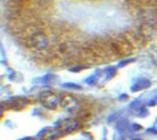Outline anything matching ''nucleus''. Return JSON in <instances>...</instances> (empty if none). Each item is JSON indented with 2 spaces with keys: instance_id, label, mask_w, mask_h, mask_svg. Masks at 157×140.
Wrapping results in <instances>:
<instances>
[{
  "instance_id": "20e7f679",
  "label": "nucleus",
  "mask_w": 157,
  "mask_h": 140,
  "mask_svg": "<svg viewBox=\"0 0 157 140\" xmlns=\"http://www.w3.org/2000/svg\"><path fill=\"white\" fill-rule=\"evenodd\" d=\"M62 135V132L58 128H48L45 131V134L42 135V140H56Z\"/></svg>"
},
{
  "instance_id": "f03ea898",
  "label": "nucleus",
  "mask_w": 157,
  "mask_h": 140,
  "mask_svg": "<svg viewBox=\"0 0 157 140\" xmlns=\"http://www.w3.org/2000/svg\"><path fill=\"white\" fill-rule=\"evenodd\" d=\"M78 128V122L74 119H65L58 124V129L62 133H69Z\"/></svg>"
},
{
  "instance_id": "f257e3e1",
  "label": "nucleus",
  "mask_w": 157,
  "mask_h": 140,
  "mask_svg": "<svg viewBox=\"0 0 157 140\" xmlns=\"http://www.w3.org/2000/svg\"><path fill=\"white\" fill-rule=\"evenodd\" d=\"M40 101H41V104L45 108H47V109H55L57 106V104H58L59 98L57 94H55L52 92H45V93H42L40 96Z\"/></svg>"
},
{
  "instance_id": "7ed1b4c3",
  "label": "nucleus",
  "mask_w": 157,
  "mask_h": 140,
  "mask_svg": "<svg viewBox=\"0 0 157 140\" xmlns=\"http://www.w3.org/2000/svg\"><path fill=\"white\" fill-rule=\"evenodd\" d=\"M62 106L64 109H67V110H75V109H78V101L73 96H69L68 94V96H65L62 99Z\"/></svg>"
},
{
  "instance_id": "39448f33",
  "label": "nucleus",
  "mask_w": 157,
  "mask_h": 140,
  "mask_svg": "<svg viewBox=\"0 0 157 140\" xmlns=\"http://www.w3.org/2000/svg\"><path fill=\"white\" fill-rule=\"evenodd\" d=\"M27 140H33V139H27Z\"/></svg>"
}]
</instances>
